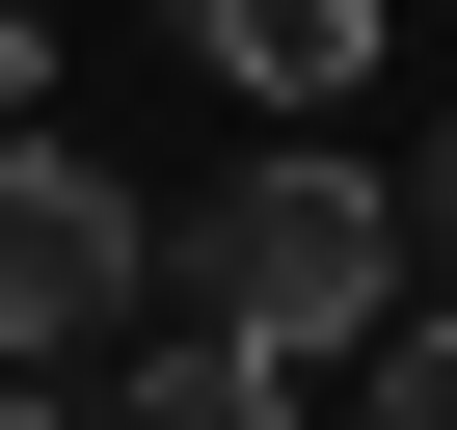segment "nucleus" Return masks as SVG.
Returning <instances> with one entry per match:
<instances>
[{"label":"nucleus","mask_w":457,"mask_h":430,"mask_svg":"<svg viewBox=\"0 0 457 430\" xmlns=\"http://www.w3.org/2000/svg\"><path fill=\"white\" fill-rule=\"evenodd\" d=\"M377 296H403V188H350L323 135H296V161H243V188L188 215V323H215V350H270V376L377 350Z\"/></svg>","instance_id":"f257e3e1"},{"label":"nucleus","mask_w":457,"mask_h":430,"mask_svg":"<svg viewBox=\"0 0 457 430\" xmlns=\"http://www.w3.org/2000/svg\"><path fill=\"white\" fill-rule=\"evenodd\" d=\"M403 28V0H188V54L243 81V108H350V54Z\"/></svg>","instance_id":"7ed1b4c3"},{"label":"nucleus","mask_w":457,"mask_h":430,"mask_svg":"<svg viewBox=\"0 0 457 430\" xmlns=\"http://www.w3.org/2000/svg\"><path fill=\"white\" fill-rule=\"evenodd\" d=\"M377 430H457V323H377Z\"/></svg>","instance_id":"39448f33"},{"label":"nucleus","mask_w":457,"mask_h":430,"mask_svg":"<svg viewBox=\"0 0 457 430\" xmlns=\"http://www.w3.org/2000/svg\"><path fill=\"white\" fill-rule=\"evenodd\" d=\"M403 215H430V243H457V135H430V188H403Z\"/></svg>","instance_id":"0eeeda50"},{"label":"nucleus","mask_w":457,"mask_h":430,"mask_svg":"<svg viewBox=\"0 0 457 430\" xmlns=\"http://www.w3.org/2000/svg\"><path fill=\"white\" fill-rule=\"evenodd\" d=\"M135 269H162V215L108 161H54V135H0V350H108Z\"/></svg>","instance_id":"f03ea898"},{"label":"nucleus","mask_w":457,"mask_h":430,"mask_svg":"<svg viewBox=\"0 0 457 430\" xmlns=\"http://www.w3.org/2000/svg\"><path fill=\"white\" fill-rule=\"evenodd\" d=\"M81 430H296V376H270V350H215V323H162V350H135Z\"/></svg>","instance_id":"20e7f679"},{"label":"nucleus","mask_w":457,"mask_h":430,"mask_svg":"<svg viewBox=\"0 0 457 430\" xmlns=\"http://www.w3.org/2000/svg\"><path fill=\"white\" fill-rule=\"evenodd\" d=\"M28 108H54V28H28V0H0V135H28Z\"/></svg>","instance_id":"423d86ee"}]
</instances>
